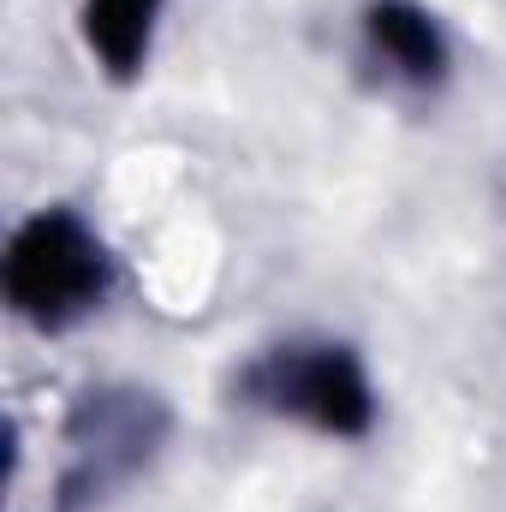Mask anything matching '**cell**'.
<instances>
[{"label": "cell", "instance_id": "4", "mask_svg": "<svg viewBox=\"0 0 506 512\" xmlns=\"http://www.w3.org/2000/svg\"><path fill=\"white\" fill-rule=\"evenodd\" d=\"M370 36H376L411 78H435L441 72V36H435L429 12H417L405 0H381L376 12H370Z\"/></svg>", "mask_w": 506, "mask_h": 512}, {"label": "cell", "instance_id": "3", "mask_svg": "<svg viewBox=\"0 0 506 512\" xmlns=\"http://www.w3.org/2000/svg\"><path fill=\"white\" fill-rule=\"evenodd\" d=\"M149 18H155V0H90L84 6L90 48L114 72H131L143 60V48H149Z\"/></svg>", "mask_w": 506, "mask_h": 512}, {"label": "cell", "instance_id": "2", "mask_svg": "<svg viewBox=\"0 0 506 512\" xmlns=\"http://www.w3.org/2000/svg\"><path fill=\"white\" fill-rule=\"evenodd\" d=\"M268 393L310 417L316 429H334V435H358L370 423V387L358 376V364L346 352H316V358H292V364H274Z\"/></svg>", "mask_w": 506, "mask_h": 512}, {"label": "cell", "instance_id": "1", "mask_svg": "<svg viewBox=\"0 0 506 512\" xmlns=\"http://www.w3.org/2000/svg\"><path fill=\"white\" fill-rule=\"evenodd\" d=\"M102 286V251L72 215H36L6 256V292L36 322H66Z\"/></svg>", "mask_w": 506, "mask_h": 512}]
</instances>
